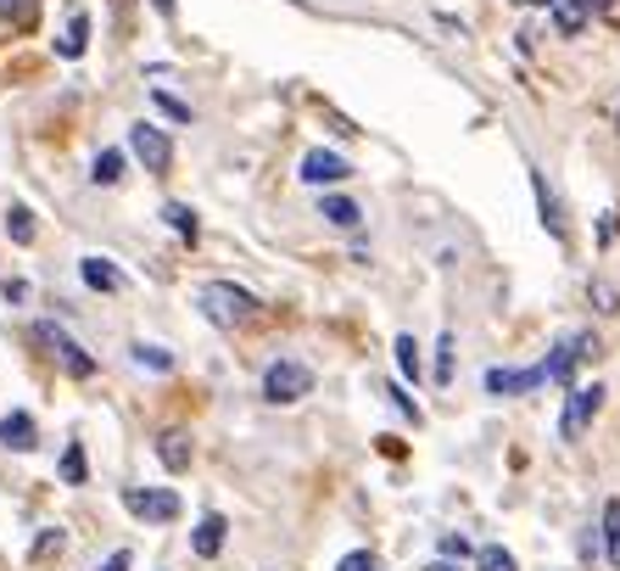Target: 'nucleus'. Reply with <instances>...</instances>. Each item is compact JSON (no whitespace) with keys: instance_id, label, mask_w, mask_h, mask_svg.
<instances>
[{"instance_id":"nucleus-1","label":"nucleus","mask_w":620,"mask_h":571,"mask_svg":"<svg viewBox=\"0 0 620 571\" xmlns=\"http://www.w3.org/2000/svg\"><path fill=\"white\" fill-rule=\"evenodd\" d=\"M196 303H202V314L218 325V331H235V325H252L257 319V297L246 286H235V281H207L196 292Z\"/></svg>"},{"instance_id":"nucleus-2","label":"nucleus","mask_w":620,"mask_h":571,"mask_svg":"<svg viewBox=\"0 0 620 571\" xmlns=\"http://www.w3.org/2000/svg\"><path fill=\"white\" fill-rule=\"evenodd\" d=\"M308 392H313V370L297 364V359H275L263 370V398L269 403H302Z\"/></svg>"},{"instance_id":"nucleus-3","label":"nucleus","mask_w":620,"mask_h":571,"mask_svg":"<svg viewBox=\"0 0 620 571\" xmlns=\"http://www.w3.org/2000/svg\"><path fill=\"white\" fill-rule=\"evenodd\" d=\"M598 410H603V387H598V381L570 387V398H565V415H559V437H565V443H576V437L598 421Z\"/></svg>"},{"instance_id":"nucleus-4","label":"nucleus","mask_w":620,"mask_h":571,"mask_svg":"<svg viewBox=\"0 0 620 571\" xmlns=\"http://www.w3.org/2000/svg\"><path fill=\"white\" fill-rule=\"evenodd\" d=\"M124 510L140 516V521L168 527V521H180V494H168V487H129V494H124Z\"/></svg>"},{"instance_id":"nucleus-5","label":"nucleus","mask_w":620,"mask_h":571,"mask_svg":"<svg viewBox=\"0 0 620 571\" xmlns=\"http://www.w3.org/2000/svg\"><path fill=\"white\" fill-rule=\"evenodd\" d=\"M34 337H40V342H45V348H51V353L62 359V370H67V376H78V381H84V376H96V359L84 353V348H78V342H73L67 331H62V325L40 319V325H34Z\"/></svg>"},{"instance_id":"nucleus-6","label":"nucleus","mask_w":620,"mask_h":571,"mask_svg":"<svg viewBox=\"0 0 620 571\" xmlns=\"http://www.w3.org/2000/svg\"><path fill=\"white\" fill-rule=\"evenodd\" d=\"M581 359H598V337H592V331H576V337H565V342L548 353L543 376H548V381H570Z\"/></svg>"},{"instance_id":"nucleus-7","label":"nucleus","mask_w":620,"mask_h":571,"mask_svg":"<svg viewBox=\"0 0 620 571\" xmlns=\"http://www.w3.org/2000/svg\"><path fill=\"white\" fill-rule=\"evenodd\" d=\"M129 151L146 162L151 175H168V162H173V140H168L157 124H135V129H129Z\"/></svg>"},{"instance_id":"nucleus-8","label":"nucleus","mask_w":620,"mask_h":571,"mask_svg":"<svg viewBox=\"0 0 620 571\" xmlns=\"http://www.w3.org/2000/svg\"><path fill=\"white\" fill-rule=\"evenodd\" d=\"M346 175H352V162L335 157V151H308V157H302V180H308V186H341Z\"/></svg>"},{"instance_id":"nucleus-9","label":"nucleus","mask_w":620,"mask_h":571,"mask_svg":"<svg viewBox=\"0 0 620 571\" xmlns=\"http://www.w3.org/2000/svg\"><path fill=\"white\" fill-rule=\"evenodd\" d=\"M191 432L185 426H168L162 437H157V459H162V470H173V476H180V470H191Z\"/></svg>"},{"instance_id":"nucleus-10","label":"nucleus","mask_w":620,"mask_h":571,"mask_svg":"<svg viewBox=\"0 0 620 571\" xmlns=\"http://www.w3.org/2000/svg\"><path fill=\"white\" fill-rule=\"evenodd\" d=\"M0 443H7L12 454H34V443H40V432H34V415L12 410L7 421H0Z\"/></svg>"},{"instance_id":"nucleus-11","label":"nucleus","mask_w":620,"mask_h":571,"mask_svg":"<svg viewBox=\"0 0 620 571\" xmlns=\"http://www.w3.org/2000/svg\"><path fill=\"white\" fill-rule=\"evenodd\" d=\"M531 191H537V213H543V230L554 235V241H565V213H559V197L548 191V180L531 169Z\"/></svg>"},{"instance_id":"nucleus-12","label":"nucleus","mask_w":620,"mask_h":571,"mask_svg":"<svg viewBox=\"0 0 620 571\" xmlns=\"http://www.w3.org/2000/svg\"><path fill=\"white\" fill-rule=\"evenodd\" d=\"M543 381H548L543 364H537V370H487V392H498V398L525 392V387H543Z\"/></svg>"},{"instance_id":"nucleus-13","label":"nucleus","mask_w":620,"mask_h":571,"mask_svg":"<svg viewBox=\"0 0 620 571\" xmlns=\"http://www.w3.org/2000/svg\"><path fill=\"white\" fill-rule=\"evenodd\" d=\"M319 213H324V224H335V230H359V219H364V208L352 202V197H319Z\"/></svg>"},{"instance_id":"nucleus-14","label":"nucleus","mask_w":620,"mask_h":571,"mask_svg":"<svg viewBox=\"0 0 620 571\" xmlns=\"http://www.w3.org/2000/svg\"><path fill=\"white\" fill-rule=\"evenodd\" d=\"M78 275L90 292H124V275L107 264V258H78Z\"/></svg>"},{"instance_id":"nucleus-15","label":"nucleus","mask_w":620,"mask_h":571,"mask_svg":"<svg viewBox=\"0 0 620 571\" xmlns=\"http://www.w3.org/2000/svg\"><path fill=\"white\" fill-rule=\"evenodd\" d=\"M224 532H229V521H224V516H202V521H196V538H191V549H196L202 560H213V554L224 549Z\"/></svg>"},{"instance_id":"nucleus-16","label":"nucleus","mask_w":620,"mask_h":571,"mask_svg":"<svg viewBox=\"0 0 620 571\" xmlns=\"http://www.w3.org/2000/svg\"><path fill=\"white\" fill-rule=\"evenodd\" d=\"M84 45H90V18H67V29H62L56 51L73 62V56H84Z\"/></svg>"},{"instance_id":"nucleus-17","label":"nucleus","mask_w":620,"mask_h":571,"mask_svg":"<svg viewBox=\"0 0 620 571\" xmlns=\"http://www.w3.org/2000/svg\"><path fill=\"white\" fill-rule=\"evenodd\" d=\"M129 359H135L140 370H157V376H168V370H173V353H168V348H157V342H135V348H129Z\"/></svg>"},{"instance_id":"nucleus-18","label":"nucleus","mask_w":620,"mask_h":571,"mask_svg":"<svg viewBox=\"0 0 620 571\" xmlns=\"http://www.w3.org/2000/svg\"><path fill=\"white\" fill-rule=\"evenodd\" d=\"M548 7H554L559 34H581V23H587V7H581V0H548Z\"/></svg>"},{"instance_id":"nucleus-19","label":"nucleus","mask_w":620,"mask_h":571,"mask_svg":"<svg viewBox=\"0 0 620 571\" xmlns=\"http://www.w3.org/2000/svg\"><path fill=\"white\" fill-rule=\"evenodd\" d=\"M603 554H609V565H620V499L603 505Z\"/></svg>"},{"instance_id":"nucleus-20","label":"nucleus","mask_w":620,"mask_h":571,"mask_svg":"<svg viewBox=\"0 0 620 571\" xmlns=\"http://www.w3.org/2000/svg\"><path fill=\"white\" fill-rule=\"evenodd\" d=\"M7 230H12L18 247H29V241H34V213H29L23 202H12V208H7Z\"/></svg>"},{"instance_id":"nucleus-21","label":"nucleus","mask_w":620,"mask_h":571,"mask_svg":"<svg viewBox=\"0 0 620 571\" xmlns=\"http://www.w3.org/2000/svg\"><path fill=\"white\" fill-rule=\"evenodd\" d=\"M84 476H90V465H84V443H67V448H62V482L78 487Z\"/></svg>"},{"instance_id":"nucleus-22","label":"nucleus","mask_w":620,"mask_h":571,"mask_svg":"<svg viewBox=\"0 0 620 571\" xmlns=\"http://www.w3.org/2000/svg\"><path fill=\"white\" fill-rule=\"evenodd\" d=\"M90 180H96V186H118V180H124V151H101L96 169H90Z\"/></svg>"},{"instance_id":"nucleus-23","label":"nucleus","mask_w":620,"mask_h":571,"mask_svg":"<svg viewBox=\"0 0 620 571\" xmlns=\"http://www.w3.org/2000/svg\"><path fill=\"white\" fill-rule=\"evenodd\" d=\"M392 353H397L403 381H419V342H414V337H397V342H392Z\"/></svg>"},{"instance_id":"nucleus-24","label":"nucleus","mask_w":620,"mask_h":571,"mask_svg":"<svg viewBox=\"0 0 620 571\" xmlns=\"http://www.w3.org/2000/svg\"><path fill=\"white\" fill-rule=\"evenodd\" d=\"M162 219H168L173 230H180L185 241H196V230H202V224H196V213H191L185 202H168V208H162Z\"/></svg>"},{"instance_id":"nucleus-25","label":"nucleus","mask_w":620,"mask_h":571,"mask_svg":"<svg viewBox=\"0 0 620 571\" xmlns=\"http://www.w3.org/2000/svg\"><path fill=\"white\" fill-rule=\"evenodd\" d=\"M475 565H481V571H520V565H514V554H509L503 543H487V549L475 554Z\"/></svg>"},{"instance_id":"nucleus-26","label":"nucleus","mask_w":620,"mask_h":571,"mask_svg":"<svg viewBox=\"0 0 620 571\" xmlns=\"http://www.w3.org/2000/svg\"><path fill=\"white\" fill-rule=\"evenodd\" d=\"M436 549H441V560H453V565H464V560H470V538H464V532H441V543H436Z\"/></svg>"},{"instance_id":"nucleus-27","label":"nucleus","mask_w":620,"mask_h":571,"mask_svg":"<svg viewBox=\"0 0 620 571\" xmlns=\"http://www.w3.org/2000/svg\"><path fill=\"white\" fill-rule=\"evenodd\" d=\"M62 549H67V532H62V527H51V532L34 538V560H51V554H62Z\"/></svg>"},{"instance_id":"nucleus-28","label":"nucleus","mask_w":620,"mask_h":571,"mask_svg":"<svg viewBox=\"0 0 620 571\" xmlns=\"http://www.w3.org/2000/svg\"><path fill=\"white\" fill-rule=\"evenodd\" d=\"M436 381L441 387L453 381V337H441V348H436Z\"/></svg>"},{"instance_id":"nucleus-29","label":"nucleus","mask_w":620,"mask_h":571,"mask_svg":"<svg viewBox=\"0 0 620 571\" xmlns=\"http://www.w3.org/2000/svg\"><path fill=\"white\" fill-rule=\"evenodd\" d=\"M151 107H157V113H168L173 124H191V107H185V102H173V96H162V91L151 96Z\"/></svg>"},{"instance_id":"nucleus-30","label":"nucleus","mask_w":620,"mask_h":571,"mask_svg":"<svg viewBox=\"0 0 620 571\" xmlns=\"http://www.w3.org/2000/svg\"><path fill=\"white\" fill-rule=\"evenodd\" d=\"M335 571H375V549H352V554H341Z\"/></svg>"},{"instance_id":"nucleus-31","label":"nucleus","mask_w":620,"mask_h":571,"mask_svg":"<svg viewBox=\"0 0 620 571\" xmlns=\"http://www.w3.org/2000/svg\"><path fill=\"white\" fill-rule=\"evenodd\" d=\"M592 303H598V314H614V308H620V297H614L609 281H592Z\"/></svg>"},{"instance_id":"nucleus-32","label":"nucleus","mask_w":620,"mask_h":571,"mask_svg":"<svg viewBox=\"0 0 620 571\" xmlns=\"http://www.w3.org/2000/svg\"><path fill=\"white\" fill-rule=\"evenodd\" d=\"M392 403H397V410H403V415H408V421H414V426H419V421H425V415H419V403H414V398H408V387H392Z\"/></svg>"},{"instance_id":"nucleus-33","label":"nucleus","mask_w":620,"mask_h":571,"mask_svg":"<svg viewBox=\"0 0 620 571\" xmlns=\"http://www.w3.org/2000/svg\"><path fill=\"white\" fill-rule=\"evenodd\" d=\"M29 18V0H0V23H23Z\"/></svg>"},{"instance_id":"nucleus-34","label":"nucleus","mask_w":620,"mask_h":571,"mask_svg":"<svg viewBox=\"0 0 620 571\" xmlns=\"http://www.w3.org/2000/svg\"><path fill=\"white\" fill-rule=\"evenodd\" d=\"M0 297H7V303H29V281H0Z\"/></svg>"},{"instance_id":"nucleus-35","label":"nucleus","mask_w":620,"mask_h":571,"mask_svg":"<svg viewBox=\"0 0 620 571\" xmlns=\"http://www.w3.org/2000/svg\"><path fill=\"white\" fill-rule=\"evenodd\" d=\"M101 571H129V549H113V554H107V565H101Z\"/></svg>"},{"instance_id":"nucleus-36","label":"nucleus","mask_w":620,"mask_h":571,"mask_svg":"<svg viewBox=\"0 0 620 571\" xmlns=\"http://www.w3.org/2000/svg\"><path fill=\"white\" fill-rule=\"evenodd\" d=\"M425 571H464V565H453V560H430Z\"/></svg>"},{"instance_id":"nucleus-37","label":"nucleus","mask_w":620,"mask_h":571,"mask_svg":"<svg viewBox=\"0 0 620 571\" xmlns=\"http://www.w3.org/2000/svg\"><path fill=\"white\" fill-rule=\"evenodd\" d=\"M581 7H587V12H609V7H614V0H581Z\"/></svg>"},{"instance_id":"nucleus-38","label":"nucleus","mask_w":620,"mask_h":571,"mask_svg":"<svg viewBox=\"0 0 620 571\" xmlns=\"http://www.w3.org/2000/svg\"><path fill=\"white\" fill-rule=\"evenodd\" d=\"M157 12H162V18H173V0H157Z\"/></svg>"},{"instance_id":"nucleus-39","label":"nucleus","mask_w":620,"mask_h":571,"mask_svg":"<svg viewBox=\"0 0 620 571\" xmlns=\"http://www.w3.org/2000/svg\"><path fill=\"white\" fill-rule=\"evenodd\" d=\"M520 7H548V0H520Z\"/></svg>"},{"instance_id":"nucleus-40","label":"nucleus","mask_w":620,"mask_h":571,"mask_svg":"<svg viewBox=\"0 0 620 571\" xmlns=\"http://www.w3.org/2000/svg\"><path fill=\"white\" fill-rule=\"evenodd\" d=\"M614 129H620V113H614Z\"/></svg>"}]
</instances>
